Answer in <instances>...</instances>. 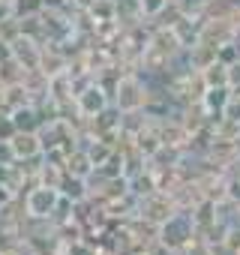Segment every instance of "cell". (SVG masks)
<instances>
[{
    "label": "cell",
    "mask_w": 240,
    "mask_h": 255,
    "mask_svg": "<svg viewBox=\"0 0 240 255\" xmlns=\"http://www.w3.org/2000/svg\"><path fill=\"white\" fill-rule=\"evenodd\" d=\"M108 93H105V87L102 84H87V87H81L78 93H75V108L84 114V117H99L105 108H108Z\"/></svg>",
    "instance_id": "obj_3"
},
{
    "label": "cell",
    "mask_w": 240,
    "mask_h": 255,
    "mask_svg": "<svg viewBox=\"0 0 240 255\" xmlns=\"http://www.w3.org/2000/svg\"><path fill=\"white\" fill-rule=\"evenodd\" d=\"M3 3H12V6H15V0H3Z\"/></svg>",
    "instance_id": "obj_16"
},
{
    "label": "cell",
    "mask_w": 240,
    "mask_h": 255,
    "mask_svg": "<svg viewBox=\"0 0 240 255\" xmlns=\"http://www.w3.org/2000/svg\"><path fill=\"white\" fill-rule=\"evenodd\" d=\"M9 144H12V153H15L18 162L36 159V156H42V150H45L42 135H39V132H24V129H18V132L9 138Z\"/></svg>",
    "instance_id": "obj_4"
},
{
    "label": "cell",
    "mask_w": 240,
    "mask_h": 255,
    "mask_svg": "<svg viewBox=\"0 0 240 255\" xmlns=\"http://www.w3.org/2000/svg\"><path fill=\"white\" fill-rule=\"evenodd\" d=\"M84 150L90 153V159H93V165H96V168H99V165H105V162H108V156L114 153V150H111L105 141H99V138H96L90 147H84Z\"/></svg>",
    "instance_id": "obj_9"
},
{
    "label": "cell",
    "mask_w": 240,
    "mask_h": 255,
    "mask_svg": "<svg viewBox=\"0 0 240 255\" xmlns=\"http://www.w3.org/2000/svg\"><path fill=\"white\" fill-rule=\"evenodd\" d=\"M63 168H57V165H48L45 162V168H42V183L45 186H54V189H60V180H63Z\"/></svg>",
    "instance_id": "obj_10"
},
{
    "label": "cell",
    "mask_w": 240,
    "mask_h": 255,
    "mask_svg": "<svg viewBox=\"0 0 240 255\" xmlns=\"http://www.w3.org/2000/svg\"><path fill=\"white\" fill-rule=\"evenodd\" d=\"M6 60H12V42L0 36V63H6Z\"/></svg>",
    "instance_id": "obj_14"
},
{
    "label": "cell",
    "mask_w": 240,
    "mask_h": 255,
    "mask_svg": "<svg viewBox=\"0 0 240 255\" xmlns=\"http://www.w3.org/2000/svg\"><path fill=\"white\" fill-rule=\"evenodd\" d=\"M15 132H18V126H15L12 117H3V120H0V141H9Z\"/></svg>",
    "instance_id": "obj_11"
},
{
    "label": "cell",
    "mask_w": 240,
    "mask_h": 255,
    "mask_svg": "<svg viewBox=\"0 0 240 255\" xmlns=\"http://www.w3.org/2000/svg\"><path fill=\"white\" fill-rule=\"evenodd\" d=\"M12 57L30 72V69H39V63H42V48L36 45V39L33 36H24V33H18L15 39H12Z\"/></svg>",
    "instance_id": "obj_5"
},
{
    "label": "cell",
    "mask_w": 240,
    "mask_h": 255,
    "mask_svg": "<svg viewBox=\"0 0 240 255\" xmlns=\"http://www.w3.org/2000/svg\"><path fill=\"white\" fill-rule=\"evenodd\" d=\"M9 18H15V6H12V3H3V0H0V24H6Z\"/></svg>",
    "instance_id": "obj_13"
},
{
    "label": "cell",
    "mask_w": 240,
    "mask_h": 255,
    "mask_svg": "<svg viewBox=\"0 0 240 255\" xmlns=\"http://www.w3.org/2000/svg\"><path fill=\"white\" fill-rule=\"evenodd\" d=\"M138 3H141V12L144 15H156V12H162L165 0H138Z\"/></svg>",
    "instance_id": "obj_12"
},
{
    "label": "cell",
    "mask_w": 240,
    "mask_h": 255,
    "mask_svg": "<svg viewBox=\"0 0 240 255\" xmlns=\"http://www.w3.org/2000/svg\"><path fill=\"white\" fill-rule=\"evenodd\" d=\"M147 102V93H144V84L135 78V75H123L117 78V87H114V105L120 114H135L141 111Z\"/></svg>",
    "instance_id": "obj_1"
},
{
    "label": "cell",
    "mask_w": 240,
    "mask_h": 255,
    "mask_svg": "<svg viewBox=\"0 0 240 255\" xmlns=\"http://www.w3.org/2000/svg\"><path fill=\"white\" fill-rule=\"evenodd\" d=\"M66 174H72V177H90L93 171H96V165H93V159H90V153L84 150V147H72L69 150V156H66V168H63Z\"/></svg>",
    "instance_id": "obj_6"
},
{
    "label": "cell",
    "mask_w": 240,
    "mask_h": 255,
    "mask_svg": "<svg viewBox=\"0 0 240 255\" xmlns=\"http://www.w3.org/2000/svg\"><path fill=\"white\" fill-rule=\"evenodd\" d=\"M9 117L15 120V126L24 129V132H39L42 129V117H39V111L33 105H21V108L9 111Z\"/></svg>",
    "instance_id": "obj_7"
},
{
    "label": "cell",
    "mask_w": 240,
    "mask_h": 255,
    "mask_svg": "<svg viewBox=\"0 0 240 255\" xmlns=\"http://www.w3.org/2000/svg\"><path fill=\"white\" fill-rule=\"evenodd\" d=\"M60 195H63V198H69L72 204L84 201V198H87V180H84V177L63 174V180H60Z\"/></svg>",
    "instance_id": "obj_8"
},
{
    "label": "cell",
    "mask_w": 240,
    "mask_h": 255,
    "mask_svg": "<svg viewBox=\"0 0 240 255\" xmlns=\"http://www.w3.org/2000/svg\"><path fill=\"white\" fill-rule=\"evenodd\" d=\"M9 168H12V165H0V186H6V180H9Z\"/></svg>",
    "instance_id": "obj_15"
},
{
    "label": "cell",
    "mask_w": 240,
    "mask_h": 255,
    "mask_svg": "<svg viewBox=\"0 0 240 255\" xmlns=\"http://www.w3.org/2000/svg\"><path fill=\"white\" fill-rule=\"evenodd\" d=\"M57 201H60V189L39 183V186H33V189L27 192L24 210H27L30 219H51L54 210H57Z\"/></svg>",
    "instance_id": "obj_2"
}]
</instances>
